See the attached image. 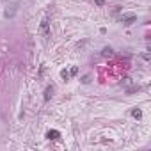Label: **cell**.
Wrapping results in <instances>:
<instances>
[{
	"instance_id": "cell-1",
	"label": "cell",
	"mask_w": 151,
	"mask_h": 151,
	"mask_svg": "<svg viewBox=\"0 0 151 151\" xmlns=\"http://www.w3.org/2000/svg\"><path fill=\"white\" fill-rule=\"evenodd\" d=\"M41 32L45 34V37H50V23H48V18H43V21H41Z\"/></svg>"
},
{
	"instance_id": "cell-2",
	"label": "cell",
	"mask_w": 151,
	"mask_h": 151,
	"mask_svg": "<svg viewBox=\"0 0 151 151\" xmlns=\"http://www.w3.org/2000/svg\"><path fill=\"white\" fill-rule=\"evenodd\" d=\"M133 21H137L135 14H123V23H125V25H132Z\"/></svg>"
},
{
	"instance_id": "cell-3",
	"label": "cell",
	"mask_w": 151,
	"mask_h": 151,
	"mask_svg": "<svg viewBox=\"0 0 151 151\" xmlns=\"http://www.w3.org/2000/svg\"><path fill=\"white\" fill-rule=\"evenodd\" d=\"M46 137H48L50 141H57L59 137H61V132H57V130H50V132L46 133Z\"/></svg>"
},
{
	"instance_id": "cell-4",
	"label": "cell",
	"mask_w": 151,
	"mask_h": 151,
	"mask_svg": "<svg viewBox=\"0 0 151 151\" xmlns=\"http://www.w3.org/2000/svg\"><path fill=\"white\" fill-rule=\"evenodd\" d=\"M52 91H53V87H52V85H48V87L45 89V101H50V96H52Z\"/></svg>"
},
{
	"instance_id": "cell-5",
	"label": "cell",
	"mask_w": 151,
	"mask_h": 151,
	"mask_svg": "<svg viewBox=\"0 0 151 151\" xmlns=\"http://www.w3.org/2000/svg\"><path fill=\"white\" fill-rule=\"evenodd\" d=\"M132 116L137 117V119H141V117H142V112L139 110V108H133V110H132Z\"/></svg>"
},
{
	"instance_id": "cell-6",
	"label": "cell",
	"mask_w": 151,
	"mask_h": 151,
	"mask_svg": "<svg viewBox=\"0 0 151 151\" xmlns=\"http://www.w3.org/2000/svg\"><path fill=\"white\" fill-rule=\"evenodd\" d=\"M61 75H62V78H68V77H70V73H68L66 70H62V71H61Z\"/></svg>"
},
{
	"instance_id": "cell-7",
	"label": "cell",
	"mask_w": 151,
	"mask_h": 151,
	"mask_svg": "<svg viewBox=\"0 0 151 151\" xmlns=\"http://www.w3.org/2000/svg\"><path fill=\"white\" fill-rule=\"evenodd\" d=\"M110 52H112L110 48H105V50H103V55H110Z\"/></svg>"
}]
</instances>
